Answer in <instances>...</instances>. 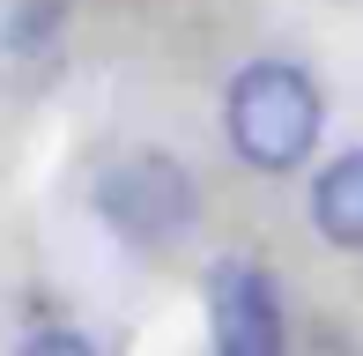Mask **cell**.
I'll use <instances>...</instances> for the list:
<instances>
[{
  "label": "cell",
  "instance_id": "cell-1",
  "mask_svg": "<svg viewBox=\"0 0 363 356\" xmlns=\"http://www.w3.org/2000/svg\"><path fill=\"white\" fill-rule=\"evenodd\" d=\"M319 126H326V96L311 82V67H296V60H252V67L230 74L223 134H230V149H238V164L282 178L296 164H311Z\"/></svg>",
  "mask_w": 363,
  "mask_h": 356
},
{
  "label": "cell",
  "instance_id": "cell-2",
  "mask_svg": "<svg viewBox=\"0 0 363 356\" xmlns=\"http://www.w3.org/2000/svg\"><path fill=\"white\" fill-rule=\"evenodd\" d=\"M89 208H96V223H104L119 245H134V252H156V245H171V238H186L193 223H201L193 171L178 164V156H163V149L111 156V164L96 171V186H89Z\"/></svg>",
  "mask_w": 363,
  "mask_h": 356
},
{
  "label": "cell",
  "instance_id": "cell-3",
  "mask_svg": "<svg viewBox=\"0 0 363 356\" xmlns=\"http://www.w3.org/2000/svg\"><path fill=\"white\" fill-rule=\"evenodd\" d=\"M208 342H216V356H289L282 289L259 260L208 267Z\"/></svg>",
  "mask_w": 363,
  "mask_h": 356
},
{
  "label": "cell",
  "instance_id": "cell-4",
  "mask_svg": "<svg viewBox=\"0 0 363 356\" xmlns=\"http://www.w3.org/2000/svg\"><path fill=\"white\" fill-rule=\"evenodd\" d=\"M311 223H319L326 245L363 252V149L334 156V164L311 178Z\"/></svg>",
  "mask_w": 363,
  "mask_h": 356
},
{
  "label": "cell",
  "instance_id": "cell-5",
  "mask_svg": "<svg viewBox=\"0 0 363 356\" xmlns=\"http://www.w3.org/2000/svg\"><path fill=\"white\" fill-rule=\"evenodd\" d=\"M60 45L52 0H0V67H45Z\"/></svg>",
  "mask_w": 363,
  "mask_h": 356
},
{
  "label": "cell",
  "instance_id": "cell-6",
  "mask_svg": "<svg viewBox=\"0 0 363 356\" xmlns=\"http://www.w3.org/2000/svg\"><path fill=\"white\" fill-rule=\"evenodd\" d=\"M15 356H96L89 334H67V327H45V334H30Z\"/></svg>",
  "mask_w": 363,
  "mask_h": 356
}]
</instances>
